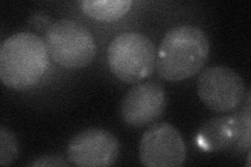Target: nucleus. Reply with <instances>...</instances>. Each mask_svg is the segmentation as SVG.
<instances>
[{
	"label": "nucleus",
	"mask_w": 251,
	"mask_h": 167,
	"mask_svg": "<svg viewBox=\"0 0 251 167\" xmlns=\"http://www.w3.org/2000/svg\"><path fill=\"white\" fill-rule=\"evenodd\" d=\"M210 50L204 31L185 24L171 28L157 50L156 70L168 82H180L200 72L206 64Z\"/></svg>",
	"instance_id": "f257e3e1"
},
{
	"label": "nucleus",
	"mask_w": 251,
	"mask_h": 167,
	"mask_svg": "<svg viewBox=\"0 0 251 167\" xmlns=\"http://www.w3.org/2000/svg\"><path fill=\"white\" fill-rule=\"evenodd\" d=\"M49 62L50 54L40 37L28 31L14 34L0 47V78L9 88L31 89L44 76Z\"/></svg>",
	"instance_id": "f03ea898"
},
{
	"label": "nucleus",
	"mask_w": 251,
	"mask_h": 167,
	"mask_svg": "<svg viewBox=\"0 0 251 167\" xmlns=\"http://www.w3.org/2000/svg\"><path fill=\"white\" fill-rule=\"evenodd\" d=\"M157 50L151 39L137 31L120 34L110 42L108 66L112 73L127 84H136L153 73Z\"/></svg>",
	"instance_id": "7ed1b4c3"
},
{
	"label": "nucleus",
	"mask_w": 251,
	"mask_h": 167,
	"mask_svg": "<svg viewBox=\"0 0 251 167\" xmlns=\"http://www.w3.org/2000/svg\"><path fill=\"white\" fill-rule=\"evenodd\" d=\"M44 42L50 58L66 69H82L97 55V43L92 34L75 20L52 22L45 30Z\"/></svg>",
	"instance_id": "20e7f679"
},
{
	"label": "nucleus",
	"mask_w": 251,
	"mask_h": 167,
	"mask_svg": "<svg viewBox=\"0 0 251 167\" xmlns=\"http://www.w3.org/2000/svg\"><path fill=\"white\" fill-rule=\"evenodd\" d=\"M198 96L206 108L219 113L238 109L246 97L244 79L230 67L214 65L204 69L197 81Z\"/></svg>",
	"instance_id": "39448f33"
},
{
	"label": "nucleus",
	"mask_w": 251,
	"mask_h": 167,
	"mask_svg": "<svg viewBox=\"0 0 251 167\" xmlns=\"http://www.w3.org/2000/svg\"><path fill=\"white\" fill-rule=\"evenodd\" d=\"M138 155L140 164L147 167H178L186 160V145L175 126L159 122L143 134Z\"/></svg>",
	"instance_id": "423d86ee"
},
{
	"label": "nucleus",
	"mask_w": 251,
	"mask_h": 167,
	"mask_svg": "<svg viewBox=\"0 0 251 167\" xmlns=\"http://www.w3.org/2000/svg\"><path fill=\"white\" fill-rule=\"evenodd\" d=\"M69 163L80 167H107L116 163L121 143L112 133L103 129L84 130L70 139L67 145Z\"/></svg>",
	"instance_id": "0eeeda50"
},
{
	"label": "nucleus",
	"mask_w": 251,
	"mask_h": 167,
	"mask_svg": "<svg viewBox=\"0 0 251 167\" xmlns=\"http://www.w3.org/2000/svg\"><path fill=\"white\" fill-rule=\"evenodd\" d=\"M197 142L205 152H222L233 146H237L243 152L249 150V108L240 113L209 119L201 126Z\"/></svg>",
	"instance_id": "6e6552de"
},
{
	"label": "nucleus",
	"mask_w": 251,
	"mask_h": 167,
	"mask_svg": "<svg viewBox=\"0 0 251 167\" xmlns=\"http://www.w3.org/2000/svg\"><path fill=\"white\" fill-rule=\"evenodd\" d=\"M167 106L162 86L156 82H145L133 86L121 102V117L131 128L140 129L161 117Z\"/></svg>",
	"instance_id": "1a4fd4ad"
},
{
	"label": "nucleus",
	"mask_w": 251,
	"mask_h": 167,
	"mask_svg": "<svg viewBox=\"0 0 251 167\" xmlns=\"http://www.w3.org/2000/svg\"><path fill=\"white\" fill-rule=\"evenodd\" d=\"M82 12L91 19L112 22L121 19L127 14L131 6V0H82L78 2Z\"/></svg>",
	"instance_id": "9d476101"
},
{
	"label": "nucleus",
	"mask_w": 251,
	"mask_h": 167,
	"mask_svg": "<svg viewBox=\"0 0 251 167\" xmlns=\"http://www.w3.org/2000/svg\"><path fill=\"white\" fill-rule=\"evenodd\" d=\"M20 146L17 137L9 129L0 128V165L9 166L17 160Z\"/></svg>",
	"instance_id": "9b49d317"
},
{
	"label": "nucleus",
	"mask_w": 251,
	"mask_h": 167,
	"mask_svg": "<svg viewBox=\"0 0 251 167\" xmlns=\"http://www.w3.org/2000/svg\"><path fill=\"white\" fill-rule=\"evenodd\" d=\"M29 166L33 167H67L68 163L62 156L56 155H45L37 158L35 161L31 162Z\"/></svg>",
	"instance_id": "f8f14e48"
},
{
	"label": "nucleus",
	"mask_w": 251,
	"mask_h": 167,
	"mask_svg": "<svg viewBox=\"0 0 251 167\" xmlns=\"http://www.w3.org/2000/svg\"><path fill=\"white\" fill-rule=\"evenodd\" d=\"M30 23L33 24V26L39 28L40 26V29H42L43 27H46V29L49 28V26L51 24L50 23V18L49 16H46L43 13H37L35 15H33V17L30 19Z\"/></svg>",
	"instance_id": "ddd939ff"
}]
</instances>
